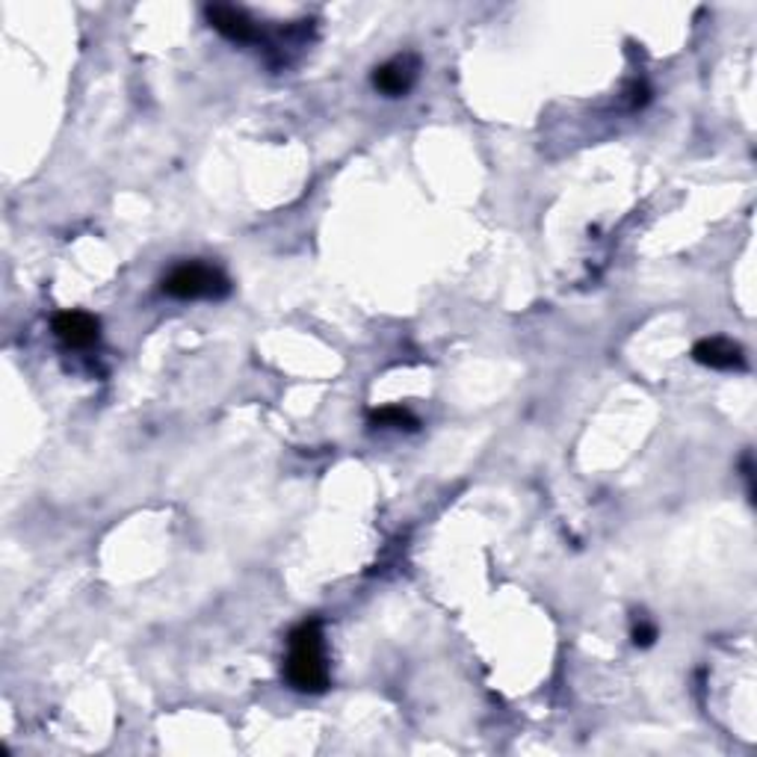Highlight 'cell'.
Returning <instances> with one entry per match:
<instances>
[{"label":"cell","mask_w":757,"mask_h":757,"mask_svg":"<svg viewBox=\"0 0 757 757\" xmlns=\"http://www.w3.org/2000/svg\"><path fill=\"white\" fill-rule=\"evenodd\" d=\"M163 294L181 302H193V299H225L232 294V282L228 275L211 266V263L187 261L178 263L172 273L163 275Z\"/></svg>","instance_id":"7a4b0ae2"},{"label":"cell","mask_w":757,"mask_h":757,"mask_svg":"<svg viewBox=\"0 0 757 757\" xmlns=\"http://www.w3.org/2000/svg\"><path fill=\"white\" fill-rule=\"evenodd\" d=\"M284 681L294 686L296 693L320 695L332 684L326 662V640L323 624L317 619L302 621L287 636V660H284Z\"/></svg>","instance_id":"6da1fadb"},{"label":"cell","mask_w":757,"mask_h":757,"mask_svg":"<svg viewBox=\"0 0 757 757\" xmlns=\"http://www.w3.org/2000/svg\"><path fill=\"white\" fill-rule=\"evenodd\" d=\"M370 423H376V426H394V430H418V426H421V421H418L409 409H402V406L376 409L370 414Z\"/></svg>","instance_id":"52a82bcc"},{"label":"cell","mask_w":757,"mask_h":757,"mask_svg":"<svg viewBox=\"0 0 757 757\" xmlns=\"http://www.w3.org/2000/svg\"><path fill=\"white\" fill-rule=\"evenodd\" d=\"M654 640H657V624L648 619H640L633 624V645L640 648H651Z\"/></svg>","instance_id":"ba28073f"},{"label":"cell","mask_w":757,"mask_h":757,"mask_svg":"<svg viewBox=\"0 0 757 757\" xmlns=\"http://www.w3.org/2000/svg\"><path fill=\"white\" fill-rule=\"evenodd\" d=\"M693 358L702 368L710 370H746L743 347L728 337H705L693 347Z\"/></svg>","instance_id":"8992f818"},{"label":"cell","mask_w":757,"mask_h":757,"mask_svg":"<svg viewBox=\"0 0 757 757\" xmlns=\"http://www.w3.org/2000/svg\"><path fill=\"white\" fill-rule=\"evenodd\" d=\"M53 335L69 349H89L101 337V323L89 311H60L53 317Z\"/></svg>","instance_id":"3957f363"},{"label":"cell","mask_w":757,"mask_h":757,"mask_svg":"<svg viewBox=\"0 0 757 757\" xmlns=\"http://www.w3.org/2000/svg\"><path fill=\"white\" fill-rule=\"evenodd\" d=\"M418 72H421L418 57L402 53V57H394L388 63L378 65L373 72V86L388 98H402L406 92H411V86L418 84Z\"/></svg>","instance_id":"277c9868"},{"label":"cell","mask_w":757,"mask_h":757,"mask_svg":"<svg viewBox=\"0 0 757 757\" xmlns=\"http://www.w3.org/2000/svg\"><path fill=\"white\" fill-rule=\"evenodd\" d=\"M204 15H208V22H211V27L220 36H225V39H232V42H240V45H249V42H258V24L246 15L243 10H237V7H225V3H213V7H208L204 10Z\"/></svg>","instance_id":"5b68a950"}]
</instances>
